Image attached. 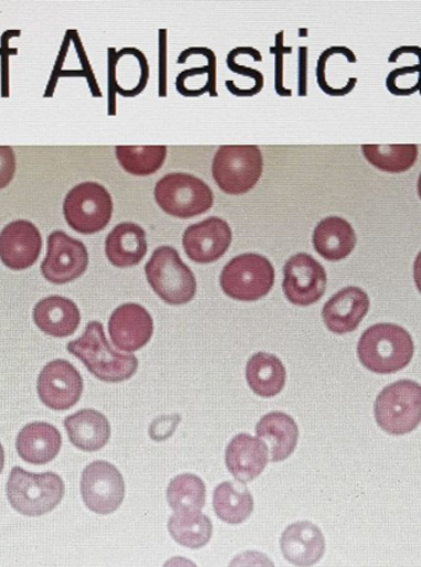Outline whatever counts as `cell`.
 <instances>
[{
  "mask_svg": "<svg viewBox=\"0 0 421 567\" xmlns=\"http://www.w3.org/2000/svg\"><path fill=\"white\" fill-rule=\"evenodd\" d=\"M67 350L78 358L96 379L104 382H123L131 379L138 369L135 355L122 354L107 341L99 322L86 326L84 334L70 342Z\"/></svg>",
  "mask_w": 421,
  "mask_h": 567,
  "instance_id": "1",
  "label": "cell"
},
{
  "mask_svg": "<svg viewBox=\"0 0 421 567\" xmlns=\"http://www.w3.org/2000/svg\"><path fill=\"white\" fill-rule=\"evenodd\" d=\"M362 365L375 373L388 374L404 369L414 355V342L408 331L394 324H377L365 331L358 346Z\"/></svg>",
  "mask_w": 421,
  "mask_h": 567,
  "instance_id": "2",
  "label": "cell"
},
{
  "mask_svg": "<svg viewBox=\"0 0 421 567\" xmlns=\"http://www.w3.org/2000/svg\"><path fill=\"white\" fill-rule=\"evenodd\" d=\"M10 505L28 517H39L55 509L63 496L64 484L57 474H31L15 466L7 484Z\"/></svg>",
  "mask_w": 421,
  "mask_h": 567,
  "instance_id": "3",
  "label": "cell"
},
{
  "mask_svg": "<svg viewBox=\"0 0 421 567\" xmlns=\"http://www.w3.org/2000/svg\"><path fill=\"white\" fill-rule=\"evenodd\" d=\"M263 154L255 145L221 146L213 157L212 176L225 195L251 192L263 175Z\"/></svg>",
  "mask_w": 421,
  "mask_h": 567,
  "instance_id": "4",
  "label": "cell"
},
{
  "mask_svg": "<svg viewBox=\"0 0 421 567\" xmlns=\"http://www.w3.org/2000/svg\"><path fill=\"white\" fill-rule=\"evenodd\" d=\"M152 290L171 306L187 305L197 293V278L171 246H160L146 265Z\"/></svg>",
  "mask_w": 421,
  "mask_h": 567,
  "instance_id": "5",
  "label": "cell"
},
{
  "mask_svg": "<svg viewBox=\"0 0 421 567\" xmlns=\"http://www.w3.org/2000/svg\"><path fill=\"white\" fill-rule=\"evenodd\" d=\"M155 198L161 210L180 219L199 217L213 206L212 189L202 179L183 173H171L160 178Z\"/></svg>",
  "mask_w": 421,
  "mask_h": 567,
  "instance_id": "6",
  "label": "cell"
},
{
  "mask_svg": "<svg viewBox=\"0 0 421 567\" xmlns=\"http://www.w3.org/2000/svg\"><path fill=\"white\" fill-rule=\"evenodd\" d=\"M377 424L391 435L413 432L421 423V386L402 380L386 388L376 400Z\"/></svg>",
  "mask_w": 421,
  "mask_h": 567,
  "instance_id": "7",
  "label": "cell"
},
{
  "mask_svg": "<svg viewBox=\"0 0 421 567\" xmlns=\"http://www.w3.org/2000/svg\"><path fill=\"white\" fill-rule=\"evenodd\" d=\"M220 282L223 292L235 301H257L272 291L274 266L262 255L243 254L224 266Z\"/></svg>",
  "mask_w": 421,
  "mask_h": 567,
  "instance_id": "8",
  "label": "cell"
},
{
  "mask_svg": "<svg viewBox=\"0 0 421 567\" xmlns=\"http://www.w3.org/2000/svg\"><path fill=\"white\" fill-rule=\"evenodd\" d=\"M114 203L109 190L96 182H83L69 192L63 203L64 218L80 234L104 230L113 217Z\"/></svg>",
  "mask_w": 421,
  "mask_h": 567,
  "instance_id": "9",
  "label": "cell"
},
{
  "mask_svg": "<svg viewBox=\"0 0 421 567\" xmlns=\"http://www.w3.org/2000/svg\"><path fill=\"white\" fill-rule=\"evenodd\" d=\"M81 492L85 506L98 515H112L125 498L124 477L113 464L94 462L82 474Z\"/></svg>",
  "mask_w": 421,
  "mask_h": 567,
  "instance_id": "10",
  "label": "cell"
},
{
  "mask_svg": "<svg viewBox=\"0 0 421 567\" xmlns=\"http://www.w3.org/2000/svg\"><path fill=\"white\" fill-rule=\"evenodd\" d=\"M88 264L90 255L85 245L56 230L49 237L48 255L41 265V272L49 282L64 285L77 280Z\"/></svg>",
  "mask_w": 421,
  "mask_h": 567,
  "instance_id": "11",
  "label": "cell"
},
{
  "mask_svg": "<svg viewBox=\"0 0 421 567\" xmlns=\"http://www.w3.org/2000/svg\"><path fill=\"white\" fill-rule=\"evenodd\" d=\"M284 293L293 305H315L326 292V270L308 254L299 252L290 258L284 267Z\"/></svg>",
  "mask_w": 421,
  "mask_h": 567,
  "instance_id": "12",
  "label": "cell"
},
{
  "mask_svg": "<svg viewBox=\"0 0 421 567\" xmlns=\"http://www.w3.org/2000/svg\"><path fill=\"white\" fill-rule=\"evenodd\" d=\"M38 392L41 402L53 411H67L77 404L83 393V379L66 360H55L42 369Z\"/></svg>",
  "mask_w": 421,
  "mask_h": 567,
  "instance_id": "13",
  "label": "cell"
},
{
  "mask_svg": "<svg viewBox=\"0 0 421 567\" xmlns=\"http://www.w3.org/2000/svg\"><path fill=\"white\" fill-rule=\"evenodd\" d=\"M232 230L225 220L211 217L192 224L182 237L183 250L198 264L218 261L230 249Z\"/></svg>",
  "mask_w": 421,
  "mask_h": 567,
  "instance_id": "14",
  "label": "cell"
},
{
  "mask_svg": "<svg viewBox=\"0 0 421 567\" xmlns=\"http://www.w3.org/2000/svg\"><path fill=\"white\" fill-rule=\"evenodd\" d=\"M41 249V234L31 221L9 223L0 233V260L10 270L29 269L39 260Z\"/></svg>",
  "mask_w": 421,
  "mask_h": 567,
  "instance_id": "15",
  "label": "cell"
},
{
  "mask_svg": "<svg viewBox=\"0 0 421 567\" xmlns=\"http://www.w3.org/2000/svg\"><path fill=\"white\" fill-rule=\"evenodd\" d=\"M109 333L114 346L134 352L148 344L154 336V319L148 310L136 303H127L114 310L109 320Z\"/></svg>",
  "mask_w": 421,
  "mask_h": 567,
  "instance_id": "16",
  "label": "cell"
},
{
  "mask_svg": "<svg viewBox=\"0 0 421 567\" xmlns=\"http://www.w3.org/2000/svg\"><path fill=\"white\" fill-rule=\"evenodd\" d=\"M284 558L298 567L316 565L326 553V539L315 524L302 520L291 524L281 535Z\"/></svg>",
  "mask_w": 421,
  "mask_h": 567,
  "instance_id": "17",
  "label": "cell"
},
{
  "mask_svg": "<svg viewBox=\"0 0 421 567\" xmlns=\"http://www.w3.org/2000/svg\"><path fill=\"white\" fill-rule=\"evenodd\" d=\"M369 308V296L361 288L347 287L329 299L322 316L333 333L347 334L359 327Z\"/></svg>",
  "mask_w": 421,
  "mask_h": 567,
  "instance_id": "18",
  "label": "cell"
},
{
  "mask_svg": "<svg viewBox=\"0 0 421 567\" xmlns=\"http://www.w3.org/2000/svg\"><path fill=\"white\" fill-rule=\"evenodd\" d=\"M269 463V449L261 439L250 434L235 435L225 449V465L241 484L261 476Z\"/></svg>",
  "mask_w": 421,
  "mask_h": 567,
  "instance_id": "19",
  "label": "cell"
},
{
  "mask_svg": "<svg viewBox=\"0 0 421 567\" xmlns=\"http://www.w3.org/2000/svg\"><path fill=\"white\" fill-rule=\"evenodd\" d=\"M61 446V433L49 423L28 424L17 437L19 456L32 465L49 464L59 455Z\"/></svg>",
  "mask_w": 421,
  "mask_h": 567,
  "instance_id": "20",
  "label": "cell"
},
{
  "mask_svg": "<svg viewBox=\"0 0 421 567\" xmlns=\"http://www.w3.org/2000/svg\"><path fill=\"white\" fill-rule=\"evenodd\" d=\"M34 320L48 336L66 338L75 333L81 324V312L69 298L51 296L34 308Z\"/></svg>",
  "mask_w": 421,
  "mask_h": 567,
  "instance_id": "21",
  "label": "cell"
},
{
  "mask_svg": "<svg viewBox=\"0 0 421 567\" xmlns=\"http://www.w3.org/2000/svg\"><path fill=\"white\" fill-rule=\"evenodd\" d=\"M148 250L146 233L135 223H122L107 235V260L120 269H127L144 260Z\"/></svg>",
  "mask_w": 421,
  "mask_h": 567,
  "instance_id": "22",
  "label": "cell"
},
{
  "mask_svg": "<svg viewBox=\"0 0 421 567\" xmlns=\"http://www.w3.org/2000/svg\"><path fill=\"white\" fill-rule=\"evenodd\" d=\"M256 435L263 441L272 455V462H284L295 452L298 442V426L290 415L281 412L263 416L255 427Z\"/></svg>",
  "mask_w": 421,
  "mask_h": 567,
  "instance_id": "23",
  "label": "cell"
},
{
  "mask_svg": "<svg viewBox=\"0 0 421 567\" xmlns=\"http://www.w3.org/2000/svg\"><path fill=\"white\" fill-rule=\"evenodd\" d=\"M71 443L83 452H98L112 435V426L98 411L83 410L64 420Z\"/></svg>",
  "mask_w": 421,
  "mask_h": 567,
  "instance_id": "24",
  "label": "cell"
},
{
  "mask_svg": "<svg viewBox=\"0 0 421 567\" xmlns=\"http://www.w3.org/2000/svg\"><path fill=\"white\" fill-rule=\"evenodd\" d=\"M313 246L323 259L340 261L354 251L356 234L348 220L328 217L319 221L313 233Z\"/></svg>",
  "mask_w": 421,
  "mask_h": 567,
  "instance_id": "25",
  "label": "cell"
},
{
  "mask_svg": "<svg viewBox=\"0 0 421 567\" xmlns=\"http://www.w3.org/2000/svg\"><path fill=\"white\" fill-rule=\"evenodd\" d=\"M246 381L255 394L274 398L285 386L286 369L275 355L257 352L246 363Z\"/></svg>",
  "mask_w": 421,
  "mask_h": 567,
  "instance_id": "26",
  "label": "cell"
},
{
  "mask_svg": "<svg viewBox=\"0 0 421 567\" xmlns=\"http://www.w3.org/2000/svg\"><path fill=\"white\" fill-rule=\"evenodd\" d=\"M213 509L221 520L236 526L252 516L254 499L241 483L225 481L213 492Z\"/></svg>",
  "mask_w": 421,
  "mask_h": 567,
  "instance_id": "27",
  "label": "cell"
},
{
  "mask_svg": "<svg viewBox=\"0 0 421 567\" xmlns=\"http://www.w3.org/2000/svg\"><path fill=\"white\" fill-rule=\"evenodd\" d=\"M168 530L171 538L182 547L201 549L212 538V522L201 512H176L169 518Z\"/></svg>",
  "mask_w": 421,
  "mask_h": 567,
  "instance_id": "28",
  "label": "cell"
},
{
  "mask_svg": "<svg viewBox=\"0 0 421 567\" xmlns=\"http://www.w3.org/2000/svg\"><path fill=\"white\" fill-rule=\"evenodd\" d=\"M367 163L387 174H403L412 168L419 155L417 145H364Z\"/></svg>",
  "mask_w": 421,
  "mask_h": 567,
  "instance_id": "29",
  "label": "cell"
},
{
  "mask_svg": "<svg viewBox=\"0 0 421 567\" xmlns=\"http://www.w3.org/2000/svg\"><path fill=\"white\" fill-rule=\"evenodd\" d=\"M168 150L166 146H117L116 158L127 174L149 176L164 167Z\"/></svg>",
  "mask_w": 421,
  "mask_h": 567,
  "instance_id": "30",
  "label": "cell"
},
{
  "mask_svg": "<svg viewBox=\"0 0 421 567\" xmlns=\"http://www.w3.org/2000/svg\"><path fill=\"white\" fill-rule=\"evenodd\" d=\"M169 506L176 512H201L207 503V486L192 474L172 478L167 489Z\"/></svg>",
  "mask_w": 421,
  "mask_h": 567,
  "instance_id": "31",
  "label": "cell"
},
{
  "mask_svg": "<svg viewBox=\"0 0 421 567\" xmlns=\"http://www.w3.org/2000/svg\"><path fill=\"white\" fill-rule=\"evenodd\" d=\"M387 89L396 95H409L421 92V59L414 68H402L392 71L387 79Z\"/></svg>",
  "mask_w": 421,
  "mask_h": 567,
  "instance_id": "32",
  "label": "cell"
},
{
  "mask_svg": "<svg viewBox=\"0 0 421 567\" xmlns=\"http://www.w3.org/2000/svg\"><path fill=\"white\" fill-rule=\"evenodd\" d=\"M17 171V157L10 146H0V189H4L13 181Z\"/></svg>",
  "mask_w": 421,
  "mask_h": 567,
  "instance_id": "33",
  "label": "cell"
},
{
  "mask_svg": "<svg viewBox=\"0 0 421 567\" xmlns=\"http://www.w3.org/2000/svg\"><path fill=\"white\" fill-rule=\"evenodd\" d=\"M229 567H275V564L264 553L251 550L236 555Z\"/></svg>",
  "mask_w": 421,
  "mask_h": 567,
  "instance_id": "34",
  "label": "cell"
},
{
  "mask_svg": "<svg viewBox=\"0 0 421 567\" xmlns=\"http://www.w3.org/2000/svg\"><path fill=\"white\" fill-rule=\"evenodd\" d=\"M164 567H198V565L187 558H182V556H175V558L167 560Z\"/></svg>",
  "mask_w": 421,
  "mask_h": 567,
  "instance_id": "35",
  "label": "cell"
},
{
  "mask_svg": "<svg viewBox=\"0 0 421 567\" xmlns=\"http://www.w3.org/2000/svg\"><path fill=\"white\" fill-rule=\"evenodd\" d=\"M414 281L419 292L421 293V251L418 254L414 262Z\"/></svg>",
  "mask_w": 421,
  "mask_h": 567,
  "instance_id": "36",
  "label": "cell"
},
{
  "mask_svg": "<svg viewBox=\"0 0 421 567\" xmlns=\"http://www.w3.org/2000/svg\"><path fill=\"white\" fill-rule=\"evenodd\" d=\"M4 462H6L4 449H3L2 444H0V474H2V471L4 468Z\"/></svg>",
  "mask_w": 421,
  "mask_h": 567,
  "instance_id": "37",
  "label": "cell"
},
{
  "mask_svg": "<svg viewBox=\"0 0 421 567\" xmlns=\"http://www.w3.org/2000/svg\"><path fill=\"white\" fill-rule=\"evenodd\" d=\"M418 195H419V198L421 199V174L418 179Z\"/></svg>",
  "mask_w": 421,
  "mask_h": 567,
  "instance_id": "38",
  "label": "cell"
}]
</instances>
